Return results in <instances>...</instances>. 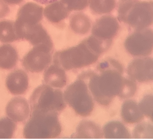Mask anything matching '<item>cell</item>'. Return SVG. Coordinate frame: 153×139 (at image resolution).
Instances as JSON below:
<instances>
[{
  "label": "cell",
  "instance_id": "obj_13",
  "mask_svg": "<svg viewBox=\"0 0 153 139\" xmlns=\"http://www.w3.org/2000/svg\"><path fill=\"white\" fill-rule=\"evenodd\" d=\"M8 90L14 95L24 94L27 90L29 80L27 74L22 69H16L9 74L6 81Z\"/></svg>",
  "mask_w": 153,
  "mask_h": 139
},
{
  "label": "cell",
  "instance_id": "obj_10",
  "mask_svg": "<svg viewBox=\"0 0 153 139\" xmlns=\"http://www.w3.org/2000/svg\"><path fill=\"white\" fill-rule=\"evenodd\" d=\"M119 29V25L117 19L111 16H104L95 22L92 28V36L111 45L112 39Z\"/></svg>",
  "mask_w": 153,
  "mask_h": 139
},
{
  "label": "cell",
  "instance_id": "obj_15",
  "mask_svg": "<svg viewBox=\"0 0 153 139\" xmlns=\"http://www.w3.org/2000/svg\"><path fill=\"white\" fill-rule=\"evenodd\" d=\"M18 52L10 44L0 45V68L9 70L13 68L18 62Z\"/></svg>",
  "mask_w": 153,
  "mask_h": 139
},
{
  "label": "cell",
  "instance_id": "obj_14",
  "mask_svg": "<svg viewBox=\"0 0 153 139\" xmlns=\"http://www.w3.org/2000/svg\"><path fill=\"white\" fill-rule=\"evenodd\" d=\"M44 76L46 83L53 88H62L67 83L65 71L56 64H54L46 69Z\"/></svg>",
  "mask_w": 153,
  "mask_h": 139
},
{
  "label": "cell",
  "instance_id": "obj_19",
  "mask_svg": "<svg viewBox=\"0 0 153 139\" xmlns=\"http://www.w3.org/2000/svg\"><path fill=\"white\" fill-rule=\"evenodd\" d=\"M106 138H129L130 135L124 125L119 121H111L106 124L103 128Z\"/></svg>",
  "mask_w": 153,
  "mask_h": 139
},
{
  "label": "cell",
  "instance_id": "obj_8",
  "mask_svg": "<svg viewBox=\"0 0 153 139\" xmlns=\"http://www.w3.org/2000/svg\"><path fill=\"white\" fill-rule=\"evenodd\" d=\"M53 47L52 42L34 46L22 60L24 68L31 73L43 71L51 62Z\"/></svg>",
  "mask_w": 153,
  "mask_h": 139
},
{
  "label": "cell",
  "instance_id": "obj_28",
  "mask_svg": "<svg viewBox=\"0 0 153 139\" xmlns=\"http://www.w3.org/2000/svg\"><path fill=\"white\" fill-rule=\"evenodd\" d=\"M121 1H123V2H125L129 1H132V0H121Z\"/></svg>",
  "mask_w": 153,
  "mask_h": 139
},
{
  "label": "cell",
  "instance_id": "obj_17",
  "mask_svg": "<svg viewBox=\"0 0 153 139\" xmlns=\"http://www.w3.org/2000/svg\"><path fill=\"white\" fill-rule=\"evenodd\" d=\"M70 12L65 6L56 2L46 7L43 13L44 16L51 23H58L66 19Z\"/></svg>",
  "mask_w": 153,
  "mask_h": 139
},
{
  "label": "cell",
  "instance_id": "obj_5",
  "mask_svg": "<svg viewBox=\"0 0 153 139\" xmlns=\"http://www.w3.org/2000/svg\"><path fill=\"white\" fill-rule=\"evenodd\" d=\"M42 7L33 3L27 4L21 7L16 16L15 26L20 39L29 41L42 28Z\"/></svg>",
  "mask_w": 153,
  "mask_h": 139
},
{
  "label": "cell",
  "instance_id": "obj_3",
  "mask_svg": "<svg viewBox=\"0 0 153 139\" xmlns=\"http://www.w3.org/2000/svg\"><path fill=\"white\" fill-rule=\"evenodd\" d=\"M61 131L57 112H33L25 126L23 135L27 139L53 138L60 135Z\"/></svg>",
  "mask_w": 153,
  "mask_h": 139
},
{
  "label": "cell",
  "instance_id": "obj_1",
  "mask_svg": "<svg viewBox=\"0 0 153 139\" xmlns=\"http://www.w3.org/2000/svg\"><path fill=\"white\" fill-rule=\"evenodd\" d=\"M97 69L102 73L98 75L91 71L88 87L98 103L107 106L121 92L124 79L122 76L123 66L119 62L110 58L101 62Z\"/></svg>",
  "mask_w": 153,
  "mask_h": 139
},
{
  "label": "cell",
  "instance_id": "obj_27",
  "mask_svg": "<svg viewBox=\"0 0 153 139\" xmlns=\"http://www.w3.org/2000/svg\"><path fill=\"white\" fill-rule=\"evenodd\" d=\"M33 1L40 4H47L54 3L57 1L58 0H33Z\"/></svg>",
  "mask_w": 153,
  "mask_h": 139
},
{
  "label": "cell",
  "instance_id": "obj_18",
  "mask_svg": "<svg viewBox=\"0 0 153 139\" xmlns=\"http://www.w3.org/2000/svg\"><path fill=\"white\" fill-rule=\"evenodd\" d=\"M102 136L100 128L94 123L89 121H83L78 126L76 138H98Z\"/></svg>",
  "mask_w": 153,
  "mask_h": 139
},
{
  "label": "cell",
  "instance_id": "obj_16",
  "mask_svg": "<svg viewBox=\"0 0 153 139\" xmlns=\"http://www.w3.org/2000/svg\"><path fill=\"white\" fill-rule=\"evenodd\" d=\"M122 118L126 122L134 123L143 117L139 106L135 102L127 100L123 104L122 109Z\"/></svg>",
  "mask_w": 153,
  "mask_h": 139
},
{
  "label": "cell",
  "instance_id": "obj_25",
  "mask_svg": "<svg viewBox=\"0 0 153 139\" xmlns=\"http://www.w3.org/2000/svg\"><path fill=\"white\" fill-rule=\"evenodd\" d=\"M139 106L142 112L152 118L153 98L152 96L147 95L145 96Z\"/></svg>",
  "mask_w": 153,
  "mask_h": 139
},
{
  "label": "cell",
  "instance_id": "obj_7",
  "mask_svg": "<svg viewBox=\"0 0 153 139\" xmlns=\"http://www.w3.org/2000/svg\"><path fill=\"white\" fill-rule=\"evenodd\" d=\"M64 98L75 112L85 117L92 113L94 103L85 81L79 79L69 85L64 93Z\"/></svg>",
  "mask_w": 153,
  "mask_h": 139
},
{
  "label": "cell",
  "instance_id": "obj_21",
  "mask_svg": "<svg viewBox=\"0 0 153 139\" xmlns=\"http://www.w3.org/2000/svg\"><path fill=\"white\" fill-rule=\"evenodd\" d=\"M70 25L71 29L76 33L83 34L88 33L91 26L90 19L84 14L80 13L71 17Z\"/></svg>",
  "mask_w": 153,
  "mask_h": 139
},
{
  "label": "cell",
  "instance_id": "obj_4",
  "mask_svg": "<svg viewBox=\"0 0 153 139\" xmlns=\"http://www.w3.org/2000/svg\"><path fill=\"white\" fill-rule=\"evenodd\" d=\"M118 13L120 21L137 30L146 28L153 23V1L124 2L120 5Z\"/></svg>",
  "mask_w": 153,
  "mask_h": 139
},
{
  "label": "cell",
  "instance_id": "obj_9",
  "mask_svg": "<svg viewBox=\"0 0 153 139\" xmlns=\"http://www.w3.org/2000/svg\"><path fill=\"white\" fill-rule=\"evenodd\" d=\"M125 48L128 53L134 56H146L152 53L153 32L150 29L137 30L126 39Z\"/></svg>",
  "mask_w": 153,
  "mask_h": 139
},
{
  "label": "cell",
  "instance_id": "obj_12",
  "mask_svg": "<svg viewBox=\"0 0 153 139\" xmlns=\"http://www.w3.org/2000/svg\"><path fill=\"white\" fill-rule=\"evenodd\" d=\"M6 114L11 120L16 122H22L28 117L30 108L25 98L18 97L9 101L6 109Z\"/></svg>",
  "mask_w": 153,
  "mask_h": 139
},
{
  "label": "cell",
  "instance_id": "obj_20",
  "mask_svg": "<svg viewBox=\"0 0 153 139\" xmlns=\"http://www.w3.org/2000/svg\"><path fill=\"white\" fill-rule=\"evenodd\" d=\"M19 40L16 33L15 22L8 20L0 21V42L9 43Z\"/></svg>",
  "mask_w": 153,
  "mask_h": 139
},
{
  "label": "cell",
  "instance_id": "obj_26",
  "mask_svg": "<svg viewBox=\"0 0 153 139\" xmlns=\"http://www.w3.org/2000/svg\"><path fill=\"white\" fill-rule=\"evenodd\" d=\"M150 125H146V124H141V125H139L137 127H136L135 130L134 131V136H135V138L137 137H139L138 138H139L140 136H148V133H149L150 132L153 133V128L152 126L150 128Z\"/></svg>",
  "mask_w": 153,
  "mask_h": 139
},
{
  "label": "cell",
  "instance_id": "obj_6",
  "mask_svg": "<svg viewBox=\"0 0 153 139\" xmlns=\"http://www.w3.org/2000/svg\"><path fill=\"white\" fill-rule=\"evenodd\" d=\"M30 103L31 112H58L66 106L62 91L48 85L37 88L31 96Z\"/></svg>",
  "mask_w": 153,
  "mask_h": 139
},
{
  "label": "cell",
  "instance_id": "obj_24",
  "mask_svg": "<svg viewBox=\"0 0 153 139\" xmlns=\"http://www.w3.org/2000/svg\"><path fill=\"white\" fill-rule=\"evenodd\" d=\"M137 86L134 81L124 78L122 90L119 96L123 98L130 97L134 95Z\"/></svg>",
  "mask_w": 153,
  "mask_h": 139
},
{
  "label": "cell",
  "instance_id": "obj_2",
  "mask_svg": "<svg viewBox=\"0 0 153 139\" xmlns=\"http://www.w3.org/2000/svg\"><path fill=\"white\" fill-rule=\"evenodd\" d=\"M109 47L91 36L76 46L56 52L53 56L54 64L66 70L82 68L96 62Z\"/></svg>",
  "mask_w": 153,
  "mask_h": 139
},
{
  "label": "cell",
  "instance_id": "obj_23",
  "mask_svg": "<svg viewBox=\"0 0 153 139\" xmlns=\"http://www.w3.org/2000/svg\"><path fill=\"white\" fill-rule=\"evenodd\" d=\"M13 120L7 117L0 119V138H11L16 129Z\"/></svg>",
  "mask_w": 153,
  "mask_h": 139
},
{
  "label": "cell",
  "instance_id": "obj_11",
  "mask_svg": "<svg viewBox=\"0 0 153 139\" xmlns=\"http://www.w3.org/2000/svg\"><path fill=\"white\" fill-rule=\"evenodd\" d=\"M128 75L134 80L140 82L153 79V60L149 57L134 59L128 66Z\"/></svg>",
  "mask_w": 153,
  "mask_h": 139
},
{
  "label": "cell",
  "instance_id": "obj_22",
  "mask_svg": "<svg viewBox=\"0 0 153 139\" xmlns=\"http://www.w3.org/2000/svg\"><path fill=\"white\" fill-rule=\"evenodd\" d=\"M115 5V0H91L90 7L93 12L101 14L110 13Z\"/></svg>",
  "mask_w": 153,
  "mask_h": 139
}]
</instances>
